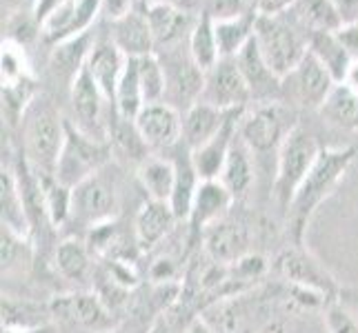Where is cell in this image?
<instances>
[{
	"label": "cell",
	"instance_id": "42",
	"mask_svg": "<svg viewBox=\"0 0 358 333\" xmlns=\"http://www.w3.org/2000/svg\"><path fill=\"white\" fill-rule=\"evenodd\" d=\"M247 11H250V7H247L245 0H205L203 7V14L209 16L214 22L238 18L247 14Z\"/></svg>",
	"mask_w": 358,
	"mask_h": 333
},
{
	"label": "cell",
	"instance_id": "53",
	"mask_svg": "<svg viewBox=\"0 0 358 333\" xmlns=\"http://www.w3.org/2000/svg\"><path fill=\"white\" fill-rule=\"evenodd\" d=\"M160 3H169V5H174V7H180V9L189 11V5L194 3V0H160Z\"/></svg>",
	"mask_w": 358,
	"mask_h": 333
},
{
	"label": "cell",
	"instance_id": "31",
	"mask_svg": "<svg viewBox=\"0 0 358 333\" xmlns=\"http://www.w3.org/2000/svg\"><path fill=\"white\" fill-rule=\"evenodd\" d=\"M145 94L141 84V71H138V58H127L125 69H122L116 94H114V111L125 120H136L145 107Z\"/></svg>",
	"mask_w": 358,
	"mask_h": 333
},
{
	"label": "cell",
	"instance_id": "33",
	"mask_svg": "<svg viewBox=\"0 0 358 333\" xmlns=\"http://www.w3.org/2000/svg\"><path fill=\"white\" fill-rule=\"evenodd\" d=\"M214 27H216L220 58H236L241 54V49L254 38L256 14L247 11V14H243L238 18L214 22Z\"/></svg>",
	"mask_w": 358,
	"mask_h": 333
},
{
	"label": "cell",
	"instance_id": "54",
	"mask_svg": "<svg viewBox=\"0 0 358 333\" xmlns=\"http://www.w3.org/2000/svg\"><path fill=\"white\" fill-rule=\"evenodd\" d=\"M34 3H36V0H29V7H34Z\"/></svg>",
	"mask_w": 358,
	"mask_h": 333
},
{
	"label": "cell",
	"instance_id": "43",
	"mask_svg": "<svg viewBox=\"0 0 358 333\" xmlns=\"http://www.w3.org/2000/svg\"><path fill=\"white\" fill-rule=\"evenodd\" d=\"M176 276H178V265L174 258H169V256H160L150 267V278L156 282V285L167 287L171 280H176Z\"/></svg>",
	"mask_w": 358,
	"mask_h": 333
},
{
	"label": "cell",
	"instance_id": "51",
	"mask_svg": "<svg viewBox=\"0 0 358 333\" xmlns=\"http://www.w3.org/2000/svg\"><path fill=\"white\" fill-rule=\"evenodd\" d=\"M182 333H214V329H212V325L207 323V320L201 316V318H194L192 323L185 327V331Z\"/></svg>",
	"mask_w": 358,
	"mask_h": 333
},
{
	"label": "cell",
	"instance_id": "17",
	"mask_svg": "<svg viewBox=\"0 0 358 333\" xmlns=\"http://www.w3.org/2000/svg\"><path fill=\"white\" fill-rule=\"evenodd\" d=\"M145 16L150 20L152 36H154V45L171 49L176 47L185 36L189 38V34L194 29L196 20L187 9L174 7L169 3H160V0H150L145 7Z\"/></svg>",
	"mask_w": 358,
	"mask_h": 333
},
{
	"label": "cell",
	"instance_id": "23",
	"mask_svg": "<svg viewBox=\"0 0 358 333\" xmlns=\"http://www.w3.org/2000/svg\"><path fill=\"white\" fill-rule=\"evenodd\" d=\"M127 56L120 52V49L114 45L112 38L107 40H96V45L92 47V54L87 58V71L94 78V82L98 84V89L103 91V96L109 103L114 105V94H116V84L122 69H125Z\"/></svg>",
	"mask_w": 358,
	"mask_h": 333
},
{
	"label": "cell",
	"instance_id": "30",
	"mask_svg": "<svg viewBox=\"0 0 358 333\" xmlns=\"http://www.w3.org/2000/svg\"><path fill=\"white\" fill-rule=\"evenodd\" d=\"M307 52L314 54L325 65L338 84L345 80V73L352 65V56L343 47L336 31H310L307 34Z\"/></svg>",
	"mask_w": 358,
	"mask_h": 333
},
{
	"label": "cell",
	"instance_id": "46",
	"mask_svg": "<svg viewBox=\"0 0 358 333\" xmlns=\"http://www.w3.org/2000/svg\"><path fill=\"white\" fill-rule=\"evenodd\" d=\"M336 36L341 38L343 47L348 49V54L352 56V60H358V20L356 22H345L343 27L336 31Z\"/></svg>",
	"mask_w": 358,
	"mask_h": 333
},
{
	"label": "cell",
	"instance_id": "11",
	"mask_svg": "<svg viewBox=\"0 0 358 333\" xmlns=\"http://www.w3.org/2000/svg\"><path fill=\"white\" fill-rule=\"evenodd\" d=\"M201 101L223 111L245 109L252 101V91L236 65V58H220L212 69L205 71Z\"/></svg>",
	"mask_w": 358,
	"mask_h": 333
},
{
	"label": "cell",
	"instance_id": "44",
	"mask_svg": "<svg viewBox=\"0 0 358 333\" xmlns=\"http://www.w3.org/2000/svg\"><path fill=\"white\" fill-rule=\"evenodd\" d=\"M245 3L256 16H280L292 9L294 0H245Z\"/></svg>",
	"mask_w": 358,
	"mask_h": 333
},
{
	"label": "cell",
	"instance_id": "7",
	"mask_svg": "<svg viewBox=\"0 0 358 333\" xmlns=\"http://www.w3.org/2000/svg\"><path fill=\"white\" fill-rule=\"evenodd\" d=\"M254 40L280 80L287 78L307 54V40L280 16H256Z\"/></svg>",
	"mask_w": 358,
	"mask_h": 333
},
{
	"label": "cell",
	"instance_id": "13",
	"mask_svg": "<svg viewBox=\"0 0 358 333\" xmlns=\"http://www.w3.org/2000/svg\"><path fill=\"white\" fill-rule=\"evenodd\" d=\"M69 98L73 109V125L83 129L85 133L96 135V138L107 140V125L105 120V103H109L98 89V84L90 76L87 67H85L73 82L69 84Z\"/></svg>",
	"mask_w": 358,
	"mask_h": 333
},
{
	"label": "cell",
	"instance_id": "35",
	"mask_svg": "<svg viewBox=\"0 0 358 333\" xmlns=\"http://www.w3.org/2000/svg\"><path fill=\"white\" fill-rule=\"evenodd\" d=\"M174 163H176V187H174V193H171L169 205H171V209H174L178 220H187L189 212H192L196 189H199V184H201V178L192 165L189 151L182 158H176Z\"/></svg>",
	"mask_w": 358,
	"mask_h": 333
},
{
	"label": "cell",
	"instance_id": "4",
	"mask_svg": "<svg viewBox=\"0 0 358 333\" xmlns=\"http://www.w3.org/2000/svg\"><path fill=\"white\" fill-rule=\"evenodd\" d=\"M320 149L323 147L318 145L316 135L310 129L303 125H292L276 154V176L274 184H271L274 187V198L282 212H287L296 189L301 187L305 176L310 174Z\"/></svg>",
	"mask_w": 358,
	"mask_h": 333
},
{
	"label": "cell",
	"instance_id": "37",
	"mask_svg": "<svg viewBox=\"0 0 358 333\" xmlns=\"http://www.w3.org/2000/svg\"><path fill=\"white\" fill-rule=\"evenodd\" d=\"M0 251H3V276L27 274L34 260V246L27 236H20L3 227L0 231Z\"/></svg>",
	"mask_w": 358,
	"mask_h": 333
},
{
	"label": "cell",
	"instance_id": "2",
	"mask_svg": "<svg viewBox=\"0 0 358 333\" xmlns=\"http://www.w3.org/2000/svg\"><path fill=\"white\" fill-rule=\"evenodd\" d=\"M67 120L60 111L45 101L36 98L22 114V151L24 163L38 176H54L58 156L63 151Z\"/></svg>",
	"mask_w": 358,
	"mask_h": 333
},
{
	"label": "cell",
	"instance_id": "15",
	"mask_svg": "<svg viewBox=\"0 0 358 333\" xmlns=\"http://www.w3.org/2000/svg\"><path fill=\"white\" fill-rule=\"evenodd\" d=\"M134 125L150 149H169L182 140V118L169 103L145 105Z\"/></svg>",
	"mask_w": 358,
	"mask_h": 333
},
{
	"label": "cell",
	"instance_id": "14",
	"mask_svg": "<svg viewBox=\"0 0 358 333\" xmlns=\"http://www.w3.org/2000/svg\"><path fill=\"white\" fill-rule=\"evenodd\" d=\"M234 205V195L220 180H201L196 189L192 212L187 218L189 240H203V233L214 225V222L227 218Z\"/></svg>",
	"mask_w": 358,
	"mask_h": 333
},
{
	"label": "cell",
	"instance_id": "8",
	"mask_svg": "<svg viewBox=\"0 0 358 333\" xmlns=\"http://www.w3.org/2000/svg\"><path fill=\"white\" fill-rule=\"evenodd\" d=\"M292 127H285V116L276 103H261L250 111H243L238 120V138L256 156L280 149Z\"/></svg>",
	"mask_w": 358,
	"mask_h": 333
},
{
	"label": "cell",
	"instance_id": "10",
	"mask_svg": "<svg viewBox=\"0 0 358 333\" xmlns=\"http://www.w3.org/2000/svg\"><path fill=\"white\" fill-rule=\"evenodd\" d=\"M49 309H52V318L73 329L78 327L92 333H107L105 329L112 325V309H109L98 293L73 291L65 295H56L49 302Z\"/></svg>",
	"mask_w": 358,
	"mask_h": 333
},
{
	"label": "cell",
	"instance_id": "47",
	"mask_svg": "<svg viewBox=\"0 0 358 333\" xmlns=\"http://www.w3.org/2000/svg\"><path fill=\"white\" fill-rule=\"evenodd\" d=\"M103 3V14L112 20H118L134 9V0H101Z\"/></svg>",
	"mask_w": 358,
	"mask_h": 333
},
{
	"label": "cell",
	"instance_id": "29",
	"mask_svg": "<svg viewBox=\"0 0 358 333\" xmlns=\"http://www.w3.org/2000/svg\"><path fill=\"white\" fill-rule=\"evenodd\" d=\"M92 258L94 253L87 242L78 238H65L56 244L54 269L67 282H85L92 274Z\"/></svg>",
	"mask_w": 358,
	"mask_h": 333
},
{
	"label": "cell",
	"instance_id": "27",
	"mask_svg": "<svg viewBox=\"0 0 358 333\" xmlns=\"http://www.w3.org/2000/svg\"><path fill=\"white\" fill-rule=\"evenodd\" d=\"M52 325V309L49 304H36L31 300L3 295V331L22 333L36 331Z\"/></svg>",
	"mask_w": 358,
	"mask_h": 333
},
{
	"label": "cell",
	"instance_id": "3",
	"mask_svg": "<svg viewBox=\"0 0 358 333\" xmlns=\"http://www.w3.org/2000/svg\"><path fill=\"white\" fill-rule=\"evenodd\" d=\"M112 142L105 138L85 133L71 120H67L65 127V142L63 151L58 156L54 178L63 182L65 187L73 189L80 182L90 180L98 171L112 165Z\"/></svg>",
	"mask_w": 358,
	"mask_h": 333
},
{
	"label": "cell",
	"instance_id": "39",
	"mask_svg": "<svg viewBox=\"0 0 358 333\" xmlns=\"http://www.w3.org/2000/svg\"><path fill=\"white\" fill-rule=\"evenodd\" d=\"M138 71H141V84L145 94V103H165L167 94V73L165 65L156 54L138 58Z\"/></svg>",
	"mask_w": 358,
	"mask_h": 333
},
{
	"label": "cell",
	"instance_id": "40",
	"mask_svg": "<svg viewBox=\"0 0 358 333\" xmlns=\"http://www.w3.org/2000/svg\"><path fill=\"white\" fill-rule=\"evenodd\" d=\"M0 71H3V87H18L27 84L29 80V65L24 58L22 45L7 38L3 43V54H0Z\"/></svg>",
	"mask_w": 358,
	"mask_h": 333
},
{
	"label": "cell",
	"instance_id": "1",
	"mask_svg": "<svg viewBox=\"0 0 358 333\" xmlns=\"http://www.w3.org/2000/svg\"><path fill=\"white\" fill-rule=\"evenodd\" d=\"M354 158H356V147H323L320 149L316 163L301 182V187L296 189L285 212L287 236L294 244H303L305 231L312 216L336 191L338 182L348 174Z\"/></svg>",
	"mask_w": 358,
	"mask_h": 333
},
{
	"label": "cell",
	"instance_id": "26",
	"mask_svg": "<svg viewBox=\"0 0 358 333\" xmlns=\"http://www.w3.org/2000/svg\"><path fill=\"white\" fill-rule=\"evenodd\" d=\"M0 207H3V227L29 238L31 218H29L27 202H24L20 180L14 171L5 167L3 174H0Z\"/></svg>",
	"mask_w": 358,
	"mask_h": 333
},
{
	"label": "cell",
	"instance_id": "19",
	"mask_svg": "<svg viewBox=\"0 0 358 333\" xmlns=\"http://www.w3.org/2000/svg\"><path fill=\"white\" fill-rule=\"evenodd\" d=\"M180 222L169 202L147 200L134 218V244L141 251H152Z\"/></svg>",
	"mask_w": 358,
	"mask_h": 333
},
{
	"label": "cell",
	"instance_id": "48",
	"mask_svg": "<svg viewBox=\"0 0 358 333\" xmlns=\"http://www.w3.org/2000/svg\"><path fill=\"white\" fill-rule=\"evenodd\" d=\"M63 3H67V0H36L34 7H31V14H34V20L36 24H38V29H41V22L52 14V11L56 7H60Z\"/></svg>",
	"mask_w": 358,
	"mask_h": 333
},
{
	"label": "cell",
	"instance_id": "41",
	"mask_svg": "<svg viewBox=\"0 0 358 333\" xmlns=\"http://www.w3.org/2000/svg\"><path fill=\"white\" fill-rule=\"evenodd\" d=\"M323 325L327 333H358V318L341 298L323 309Z\"/></svg>",
	"mask_w": 358,
	"mask_h": 333
},
{
	"label": "cell",
	"instance_id": "6",
	"mask_svg": "<svg viewBox=\"0 0 358 333\" xmlns=\"http://www.w3.org/2000/svg\"><path fill=\"white\" fill-rule=\"evenodd\" d=\"M120 212V180L116 169L109 165L90 180L73 187L71 220L94 229L105 222H114Z\"/></svg>",
	"mask_w": 358,
	"mask_h": 333
},
{
	"label": "cell",
	"instance_id": "34",
	"mask_svg": "<svg viewBox=\"0 0 358 333\" xmlns=\"http://www.w3.org/2000/svg\"><path fill=\"white\" fill-rule=\"evenodd\" d=\"M187 52L194 63L203 71H209L220 60L216 27H214V20L209 16L201 14V18H196V24L187 38Z\"/></svg>",
	"mask_w": 358,
	"mask_h": 333
},
{
	"label": "cell",
	"instance_id": "21",
	"mask_svg": "<svg viewBox=\"0 0 358 333\" xmlns=\"http://www.w3.org/2000/svg\"><path fill=\"white\" fill-rule=\"evenodd\" d=\"M236 65L252 91V98H258L261 103H276L271 98L280 91L282 80L269 69L254 38L241 49V54L236 56Z\"/></svg>",
	"mask_w": 358,
	"mask_h": 333
},
{
	"label": "cell",
	"instance_id": "36",
	"mask_svg": "<svg viewBox=\"0 0 358 333\" xmlns=\"http://www.w3.org/2000/svg\"><path fill=\"white\" fill-rule=\"evenodd\" d=\"M45 202V216L49 225L60 229L71 220V205H73V189L65 187L54 176H38Z\"/></svg>",
	"mask_w": 358,
	"mask_h": 333
},
{
	"label": "cell",
	"instance_id": "49",
	"mask_svg": "<svg viewBox=\"0 0 358 333\" xmlns=\"http://www.w3.org/2000/svg\"><path fill=\"white\" fill-rule=\"evenodd\" d=\"M341 16L345 22H356L358 20V0H334Z\"/></svg>",
	"mask_w": 358,
	"mask_h": 333
},
{
	"label": "cell",
	"instance_id": "16",
	"mask_svg": "<svg viewBox=\"0 0 358 333\" xmlns=\"http://www.w3.org/2000/svg\"><path fill=\"white\" fill-rule=\"evenodd\" d=\"M250 229H247L243 222H236L231 218H223L214 222L203 233V244L207 256L212 258L214 265H231L245 258L250 251Z\"/></svg>",
	"mask_w": 358,
	"mask_h": 333
},
{
	"label": "cell",
	"instance_id": "20",
	"mask_svg": "<svg viewBox=\"0 0 358 333\" xmlns=\"http://www.w3.org/2000/svg\"><path fill=\"white\" fill-rule=\"evenodd\" d=\"M243 111L245 109L234 111L218 135H214L212 140L205 142L203 147H199V149L189 151L192 165H194L196 174H199L201 180H218L220 178V171H223V167H225L229 149H231V145L238 135V120H241Z\"/></svg>",
	"mask_w": 358,
	"mask_h": 333
},
{
	"label": "cell",
	"instance_id": "5",
	"mask_svg": "<svg viewBox=\"0 0 358 333\" xmlns=\"http://www.w3.org/2000/svg\"><path fill=\"white\" fill-rule=\"evenodd\" d=\"M271 271L287 287L312 291L327 302H334L341 298V287L336 278L329 274L325 265L305 244H287L276 256V260L271 262Z\"/></svg>",
	"mask_w": 358,
	"mask_h": 333
},
{
	"label": "cell",
	"instance_id": "18",
	"mask_svg": "<svg viewBox=\"0 0 358 333\" xmlns=\"http://www.w3.org/2000/svg\"><path fill=\"white\" fill-rule=\"evenodd\" d=\"M109 38L127 58H143L156 54L154 36L145 11L134 7L129 14L109 22Z\"/></svg>",
	"mask_w": 358,
	"mask_h": 333
},
{
	"label": "cell",
	"instance_id": "25",
	"mask_svg": "<svg viewBox=\"0 0 358 333\" xmlns=\"http://www.w3.org/2000/svg\"><path fill=\"white\" fill-rule=\"evenodd\" d=\"M136 180L145 191L147 200L169 202L176 187V163L171 158L147 156L136 169Z\"/></svg>",
	"mask_w": 358,
	"mask_h": 333
},
{
	"label": "cell",
	"instance_id": "32",
	"mask_svg": "<svg viewBox=\"0 0 358 333\" xmlns=\"http://www.w3.org/2000/svg\"><path fill=\"white\" fill-rule=\"evenodd\" d=\"M292 11L310 31H338L345 24L334 0H294Z\"/></svg>",
	"mask_w": 358,
	"mask_h": 333
},
{
	"label": "cell",
	"instance_id": "45",
	"mask_svg": "<svg viewBox=\"0 0 358 333\" xmlns=\"http://www.w3.org/2000/svg\"><path fill=\"white\" fill-rule=\"evenodd\" d=\"M254 333H305V329L292 318H274V320H267V323L261 329H256Z\"/></svg>",
	"mask_w": 358,
	"mask_h": 333
},
{
	"label": "cell",
	"instance_id": "12",
	"mask_svg": "<svg viewBox=\"0 0 358 333\" xmlns=\"http://www.w3.org/2000/svg\"><path fill=\"white\" fill-rule=\"evenodd\" d=\"M103 14L101 0H67L56 7L41 22V34L47 43L60 45L78 38L83 34L92 31V24Z\"/></svg>",
	"mask_w": 358,
	"mask_h": 333
},
{
	"label": "cell",
	"instance_id": "9",
	"mask_svg": "<svg viewBox=\"0 0 358 333\" xmlns=\"http://www.w3.org/2000/svg\"><path fill=\"white\" fill-rule=\"evenodd\" d=\"M336 84L338 82L325 69V65L314 54L307 52L289 76L282 78L280 91H285L289 101L303 109H320Z\"/></svg>",
	"mask_w": 358,
	"mask_h": 333
},
{
	"label": "cell",
	"instance_id": "38",
	"mask_svg": "<svg viewBox=\"0 0 358 333\" xmlns=\"http://www.w3.org/2000/svg\"><path fill=\"white\" fill-rule=\"evenodd\" d=\"M320 116L327 122L341 129H356L358 127V96L348 89L345 84H336L329 94L325 105L318 109Z\"/></svg>",
	"mask_w": 358,
	"mask_h": 333
},
{
	"label": "cell",
	"instance_id": "50",
	"mask_svg": "<svg viewBox=\"0 0 358 333\" xmlns=\"http://www.w3.org/2000/svg\"><path fill=\"white\" fill-rule=\"evenodd\" d=\"M341 84H345V87L352 89L358 96V60H352L348 73H345V80Z\"/></svg>",
	"mask_w": 358,
	"mask_h": 333
},
{
	"label": "cell",
	"instance_id": "24",
	"mask_svg": "<svg viewBox=\"0 0 358 333\" xmlns=\"http://www.w3.org/2000/svg\"><path fill=\"white\" fill-rule=\"evenodd\" d=\"M165 65L167 73V94L165 98L171 101H182V105H187V109L201 101L203 84H205V71L194 63L189 52L187 58L171 56Z\"/></svg>",
	"mask_w": 358,
	"mask_h": 333
},
{
	"label": "cell",
	"instance_id": "22",
	"mask_svg": "<svg viewBox=\"0 0 358 333\" xmlns=\"http://www.w3.org/2000/svg\"><path fill=\"white\" fill-rule=\"evenodd\" d=\"M234 111H223L203 101L194 103L182 116V145L194 151L220 133Z\"/></svg>",
	"mask_w": 358,
	"mask_h": 333
},
{
	"label": "cell",
	"instance_id": "28",
	"mask_svg": "<svg viewBox=\"0 0 358 333\" xmlns=\"http://www.w3.org/2000/svg\"><path fill=\"white\" fill-rule=\"evenodd\" d=\"M252 158H254V154L250 151V147H247L236 135V140H234L231 149H229V156L225 160V167H223V171H220V178H218L229 189L234 200L243 198L254 184L256 169H254Z\"/></svg>",
	"mask_w": 358,
	"mask_h": 333
},
{
	"label": "cell",
	"instance_id": "52",
	"mask_svg": "<svg viewBox=\"0 0 358 333\" xmlns=\"http://www.w3.org/2000/svg\"><path fill=\"white\" fill-rule=\"evenodd\" d=\"M22 5H29V0H3V11L7 16H14L18 14Z\"/></svg>",
	"mask_w": 358,
	"mask_h": 333
}]
</instances>
